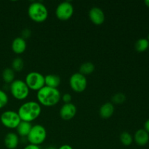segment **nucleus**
Listing matches in <instances>:
<instances>
[{"mask_svg": "<svg viewBox=\"0 0 149 149\" xmlns=\"http://www.w3.org/2000/svg\"><path fill=\"white\" fill-rule=\"evenodd\" d=\"M144 130L149 134V119L146 121L145 124H144Z\"/></svg>", "mask_w": 149, "mask_h": 149, "instance_id": "29", "label": "nucleus"}, {"mask_svg": "<svg viewBox=\"0 0 149 149\" xmlns=\"http://www.w3.org/2000/svg\"><path fill=\"white\" fill-rule=\"evenodd\" d=\"M148 49H149V47H148Z\"/></svg>", "mask_w": 149, "mask_h": 149, "instance_id": "33", "label": "nucleus"}, {"mask_svg": "<svg viewBox=\"0 0 149 149\" xmlns=\"http://www.w3.org/2000/svg\"><path fill=\"white\" fill-rule=\"evenodd\" d=\"M77 111V107L74 103H65L61 106V109H60V116L63 120H71L76 116Z\"/></svg>", "mask_w": 149, "mask_h": 149, "instance_id": "10", "label": "nucleus"}, {"mask_svg": "<svg viewBox=\"0 0 149 149\" xmlns=\"http://www.w3.org/2000/svg\"><path fill=\"white\" fill-rule=\"evenodd\" d=\"M147 39H148V42H149V34H148V38H147Z\"/></svg>", "mask_w": 149, "mask_h": 149, "instance_id": "32", "label": "nucleus"}, {"mask_svg": "<svg viewBox=\"0 0 149 149\" xmlns=\"http://www.w3.org/2000/svg\"><path fill=\"white\" fill-rule=\"evenodd\" d=\"M45 81L47 87L58 89L61 84V78L56 74H48L45 77Z\"/></svg>", "mask_w": 149, "mask_h": 149, "instance_id": "17", "label": "nucleus"}, {"mask_svg": "<svg viewBox=\"0 0 149 149\" xmlns=\"http://www.w3.org/2000/svg\"><path fill=\"white\" fill-rule=\"evenodd\" d=\"M126 100V96L123 93H116L112 97L113 104H122Z\"/></svg>", "mask_w": 149, "mask_h": 149, "instance_id": "23", "label": "nucleus"}, {"mask_svg": "<svg viewBox=\"0 0 149 149\" xmlns=\"http://www.w3.org/2000/svg\"><path fill=\"white\" fill-rule=\"evenodd\" d=\"M145 4L147 7H149V0H146L145 1Z\"/></svg>", "mask_w": 149, "mask_h": 149, "instance_id": "31", "label": "nucleus"}, {"mask_svg": "<svg viewBox=\"0 0 149 149\" xmlns=\"http://www.w3.org/2000/svg\"><path fill=\"white\" fill-rule=\"evenodd\" d=\"M21 34H22L21 37L23 38V39H24L25 40H26V39L30 37L31 34V31L29 30V29H24L23 31H22Z\"/></svg>", "mask_w": 149, "mask_h": 149, "instance_id": "26", "label": "nucleus"}, {"mask_svg": "<svg viewBox=\"0 0 149 149\" xmlns=\"http://www.w3.org/2000/svg\"><path fill=\"white\" fill-rule=\"evenodd\" d=\"M114 111L115 108L113 103L107 102L102 105L101 107L100 108L99 113H100V117L103 119H109L113 116Z\"/></svg>", "mask_w": 149, "mask_h": 149, "instance_id": "15", "label": "nucleus"}, {"mask_svg": "<svg viewBox=\"0 0 149 149\" xmlns=\"http://www.w3.org/2000/svg\"><path fill=\"white\" fill-rule=\"evenodd\" d=\"M47 138V130L44 126L41 125H35L32 126L30 132L26 137L27 141L30 144L40 146Z\"/></svg>", "mask_w": 149, "mask_h": 149, "instance_id": "5", "label": "nucleus"}, {"mask_svg": "<svg viewBox=\"0 0 149 149\" xmlns=\"http://www.w3.org/2000/svg\"><path fill=\"white\" fill-rule=\"evenodd\" d=\"M133 141L139 146H144L149 142V134L144 129H140L135 132Z\"/></svg>", "mask_w": 149, "mask_h": 149, "instance_id": "13", "label": "nucleus"}, {"mask_svg": "<svg viewBox=\"0 0 149 149\" xmlns=\"http://www.w3.org/2000/svg\"><path fill=\"white\" fill-rule=\"evenodd\" d=\"M58 149H74L72 148V146H71L70 145L68 144H64V145L61 146Z\"/></svg>", "mask_w": 149, "mask_h": 149, "instance_id": "28", "label": "nucleus"}, {"mask_svg": "<svg viewBox=\"0 0 149 149\" xmlns=\"http://www.w3.org/2000/svg\"><path fill=\"white\" fill-rule=\"evenodd\" d=\"M2 79L6 84H11L15 80V72L12 69V68H6L2 72Z\"/></svg>", "mask_w": 149, "mask_h": 149, "instance_id": "18", "label": "nucleus"}, {"mask_svg": "<svg viewBox=\"0 0 149 149\" xmlns=\"http://www.w3.org/2000/svg\"><path fill=\"white\" fill-rule=\"evenodd\" d=\"M135 49L138 52H143L149 47V42L146 38H141L136 42L135 45Z\"/></svg>", "mask_w": 149, "mask_h": 149, "instance_id": "19", "label": "nucleus"}, {"mask_svg": "<svg viewBox=\"0 0 149 149\" xmlns=\"http://www.w3.org/2000/svg\"><path fill=\"white\" fill-rule=\"evenodd\" d=\"M26 47H27V44H26V40L20 36V37H17L13 41L12 43V49L14 52V53L17 55H20L23 54L26 51Z\"/></svg>", "mask_w": 149, "mask_h": 149, "instance_id": "14", "label": "nucleus"}, {"mask_svg": "<svg viewBox=\"0 0 149 149\" xmlns=\"http://www.w3.org/2000/svg\"><path fill=\"white\" fill-rule=\"evenodd\" d=\"M45 149H58V148H55V146H48L47 148H46Z\"/></svg>", "mask_w": 149, "mask_h": 149, "instance_id": "30", "label": "nucleus"}, {"mask_svg": "<svg viewBox=\"0 0 149 149\" xmlns=\"http://www.w3.org/2000/svg\"><path fill=\"white\" fill-rule=\"evenodd\" d=\"M31 127V123L21 121L19 123V125H17V127H16L17 135L22 137V138H26L29 134V132H30Z\"/></svg>", "mask_w": 149, "mask_h": 149, "instance_id": "16", "label": "nucleus"}, {"mask_svg": "<svg viewBox=\"0 0 149 149\" xmlns=\"http://www.w3.org/2000/svg\"><path fill=\"white\" fill-rule=\"evenodd\" d=\"M74 13V6L70 1H63L60 3L55 10L56 17L61 20H68L73 16Z\"/></svg>", "mask_w": 149, "mask_h": 149, "instance_id": "9", "label": "nucleus"}, {"mask_svg": "<svg viewBox=\"0 0 149 149\" xmlns=\"http://www.w3.org/2000/svg\"><path fill=\"white\" fill-rule=\"evenodd\" d=\"M61 98V94L56 88L45 86L37 91L36 99L41 106L45 107H52L59 103Z\"/></svg>", "mask_w": 149, "mask_h": 149, "instance_id": "1", "label": "nucleus"}, {"mask_svg": "<svg viewBox=\"0 0 149 149\" xmlns=\"http://www.w3.org/2000/svg\"><path fill=\"white\" fill-rule=\"evenodd\" d=\"M42 113V106L38 102L27 101L19 107L17 113L20 120L23 122H31L39 117Z\"/></svg>", "mask_w": 149, "mask_h": 149, "instance_id": "2", "label": "nucleus"}, {"mask_svg": "<svg viewBox=\"0 0 149 149\" xmlns=\"http://www.w3.org/2000/svg\"><path fill=\"white\" fill-rule=\"evenodd\" d=\"M24 67V63L22 58H16L13 60V63H12V69L15 71V72H19V71H22Z\"/></svg>", "mask_w": 149, "mask_h": 149, "instance_id": "22", "label": "nucleus"}, {"mask_svg": "<svg viewBox=\"0 0 149 149\" xmlns=\"http://www.w3.org/2000/svg\"><path fill=\"white\" fill-rule=\"evenodd\" d=\"M69 84L71 90L75 93H82L87 88V79L85 76L79 72L75 73L70 77Z\"/></svg>", "mask_w": 149, "mask_h": 149, "instance_id": "8", "label": "nucleus"}, {"mask_svg": "<svg viewBox=\"0 0 149 149\" xmlns=\"http://www.w3.org/2000/svg\"><path fill=\"white\" fill-rule=\"evenodd\" d=\"M28 15L31 20L36 23H42L47 19L48 10L46 6L39 1H34L29 5Z\"/></svg>", "mask_w": 149, "mask_h": 149, "instance_id": "3", "label": "nucleus"}, {"mask_svg": "<svg viewBox=\"0 0 149 149\" xmlns=\"http://www.w3.org/2000/svg\"><path fill=\"white\" fill-rule=\"evenodd\" d=\"M25 82L30 90L39 91L45 86V76L36 71H31L26 75Z\"/></svg>", "mask_w": 149, "mask_h": 149, "instance_id": "6", "label": "nucleus"}, {"mask_svg": "<svg viewBox=\"0 0 149 149\" xmlns=\"http://www.w3.org/2000/svg\"><path fill=\"white\" fill-rule=\"evenodd\" d=\"M10 91L14 98L18 100H23L27 98L30 93L25 81L21 79H15L10 84Z\"/></svg>", "mask_w": 149, "mask_h": 149, "instance_id": "4", "label": "nucleus"}, {"mask_svg": "<svg viewBox=\"0 0 149 149\" xmlns=\"http://www.w3.org/2000/svg\"><path fill=\"white\" fill-rule=\"evenodd\" d=\"M121 143L125 146H130L133 142V138L128 132H123L119 137Z\"/></svg>", "mask_w": 149, "mask_h": 149, "instance_id": "21", "label": "nucleus"}, {"mask_svg": "<svg viewBox=\"0 0 149 149\" xmlns=\"http://www.w3.org/2000/svg\"><path fill=\"white\" fill-rule=\"evenodd\" d=\"M95 71V65L91 62H86L81 64L79 67V73L84 76L89 75Z\"/></svg>", "mask_w": 149, "mask_h": 149, "instance_id": "20", "label": "nucleus"}, {"mask_svg": "<svg viewBox=\"0 0 149 149\" xmlns=\"http://www.w3.org/2000/svg\"><path fill=\"white\" fill-rule=\"evenodd\" d=\"M0 121L5 127L8 129H16L21 120L17 112L8 110L4 111L0 116Z\"/></svg>", "mask_w": 149, "mask_h": 149, "instance_id": "7", "label": "nucleus"}, {"mask_svg": "<svg viewBox=\"0 0 149 149\" xmlns=\"http://www.w3.org/2000/svg\"><path fill=\"white\" fill-rule=\"evenodd\" d=\"M9 97L7 93L2 90H0V109L5 107L8 103Z\"/></svg>", "mask_w": 149, "mask_h": 149, "instance_id": "24", "label": "nucleus"}, {"mask_svg": "<svg viewBox=\"0 0 149 149\" xmlns=\"http://www.w3.org/2000/svg\"><path fill=\"white\" fill-rule=\"evenodd\" d=\"M19 142V136L15 132H8L4 137V146L8 149H15L18 146Z\"/></svg>", "mask_w": 149, "mask_h": 149, "instance_id": "12", "label": "nucleus"}, {"mask_svg": "<svg viewBox=\"0 0 149 149\" xmlns=\"http://www.w3.org/2000/svg\"><path fill=\"white\" fill-rule=\"evenodd\" d=\"M89 17L91 20L92 23H94L97 26H100L103 24L105 21V13L103 10L99 7H93L89 12Z\"/></svg>", "mask_w": 149, "mask_h": 149, "instance_id": "11", "label": "nucleus"}, {"mask_svg": "<svg viewBox=\"0 0 149 149\" xmlns=\"http://www.w3.org/2000/svg\"><path fill=\"white\" fill-rule=\"evenodd\" d=\"M23 149H41V148L39 146L33 145V144L29 143V145L26 146L23 148Z\"/></svg>", "mask_w": 149, "mask_h": 149, "instance_id": "27", "label": "nucleus"}, {"mask_svg": "<svg viewBox=\"0 0 149 149\" xmlns=\"http://www.w3.org/2000/svg\"><path fill=\"white\" fill-rule=\"evenodd\" d=\"M62 99L65 103H71L72 97H71V95L69 93H65V94L62 96Z\"/></svg>", "mask_w": 149, "mask_h": 149, "instance_id": "25", "label": "nucleus"}]
</instances>
